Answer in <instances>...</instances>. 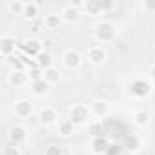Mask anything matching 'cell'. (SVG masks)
<instances>
[{
	"label": "cell",
	"instance_id": "cell-3",
	"mask_svg": "<svg viewBox=\"0 0 155 155\" xmlns=\"http://www.w3.org/2000/svg\"><path fill=\"white\" fill-rule=\"evenodd\" d=\"M151 90H153L151 82L142 79V77H135V79L128 82V93L135 99H146L151 93Z\"/></svg>",
	"mask_w": 155,
	"mask_h": 155
},
{
	"label": "cell",
	"instance_id": "cell-8",
	"mask_svg": "<svg viewBox=\"0 0 155 155\" xmlns=\"http://www.w3.org/2000/svg\"><path fill=\"white\" fill-rule=\"evenodd\" d=\"M90 111H91V117L102 120V119H106L110 115L111 108H110V102L106 99H93L90 102Z\"/></svg>",
	"mask_w": 155,
	"mask_h": 155
},
{
	"label": "cell",
	"instance_id": "cell-24",
	"mask_svg": "<svg viewBox=\"0 0 155 155\" xmlns=\"http://www.w3.org/2000/svg\"><path fill=\"white\" fill-rule=\"evenodd\" d=\"M108 148V140L104 137H99V139H93V144H91V151L93 153H104Z\"/></svg>",
	"mask_w": 155,
	"mask_h": 155
},
{
	"label": "cell",
	"instance_id": "cell-10",
	"mask_svg": "<svg viewBox=\"0 0 155 155\" xmlns=\"http://www.w3.org/2000/svg\"><path fill=\"white\" fill-rule=\"evenodd\" d=\"M8 140H9L11 144H17V146L24 144V142L28 140V128L22 126V124L11 126L9 131H8Z\"/></svg>",
	"mask_w": 155,
	"mask_h": 155
},
{
	"label": "cell",
	"instance_id": "cell-30",
	"mask_svg": "<svg viewBox=\"0 0 155 155\" xmlns=\"http://www.w3.org/2000/svg\"><path fill=\"white\" fill-rule=\"evenodd\" d=\"M140 6H142L144 11H148V13H155V2H153V0H146V2H142Z\"/></svg>",
	"mask_w": 155,
	"mask_h": 155
},
{
	"label": "cell",
	"instance_id": "cell-17",
	"mask_svg": "<svg viewBox=\"0 0 155 155\" xmlns=\"http://www.w3.org/2000/svg\"><path fill=\"white\" fill-rule=\"evenodd\" d=\"M49 84L42 79V81H35V82H29V91L35 95V97H44V95H48V91H49Z\"/></svg>",
	"mask_w": 155,
	"mask_h": 155
},
{
	"label": "cell",
	"instance_id": "cell-21",
	"mask_svg": "<svg viewBox=\"0 0 155 155\" xmlns=\"http://www.w3.org/2000/svg\"><path fill=\"white\" fill-rule=\"evenodd\" d=\"M150 111L148 110H137L135 113H133V124L135 126H139V128H146L148 124H150Z\"/></svg>",
	"mask_w": 155,
	"mask_h": 155
},
{
	"label": "cell",
	"instance_id": "cell-31",
	"mask_svg": "<svg viewBox=\"0 0 155 155\" xmlns=\"http://www.w3.org/2000/svg\"><path fill=\"white\" fill-rule=\"evenodd\" d=\"M148 75H150V79H151V81H155V62L150 66V69H148Z\"/></svg>",
	"mask_w": 155,
	"mask_h": 155
},
{
	"label": "cell",
	"instance_id": "cell-16",
	"mask_svg": "<svg viewBox=\"0 0 155 155\" xmlns=\"http://www.w3.org/2000/svg\"><path fill=\"white\" fill-rule=\"evenodd\" d=\"M53 62H55V58H53V55L49 53V51H42L37 58H35V64L42 69V71H46V69H49V68H53Z\"/></svg>",
	"mask_w": 155,
	"mask_h": 155
},
{
	"label": "cell",
	"instance_id": "cell-20",
	"mask_svg": "<svg viewBox=\"0 0 155 155\" xmlns=\"http://www.w3.org/2000/svg\"><path fill=\"white\" fill-rule=\"evenodd\" d=\"M38 15H40V8H38V4L37 2H26V9H24V18L26 20H29V22H35L37 18H38Z\"/></svg>",
	"mask_w": 155,
	"mask_h": 155
},
{
	"label": "cell",
	"instance_id": "cell-4",
	"mask_svg": "<svg viewBox=\"0 0 155 155\" xmlns=\"http://www.w3.org/2000/svg\"><path fill=\"white\" fill-rule=\"evenodd\" d=\"M18 49L22 51V55H24V57L37 58V57L44 51V42H40L38 38L31 37V38H26V40L18 46Z\"/></svg>",
	"mask_w": 155,
	"mask_h": 155
},
{
	"label": "cell",
	"instance_id": "cell-2",
	"mask_svg": "<svg viewBox=\"0 0 155 155\" xmlns=\"http://www.w3.org/2000/svg\"><path fill=\"white\" fill-rule=\"evenodd\" d=\"M90 119H91V111H90L88 104L77 102V104H71L68 108V120L73 122L75 126H84Z\"/></svg>",
	"mask_w": 155,
	"mask_h": 155
},
{
	"label": "cell",
	"instance_id": "cell-15",
	"mask_svg": "<svg viewBox=\"0 0 155 155\" xmlns=\"http://www.w3.org/2000/svg\"><path fill=\"white\" fill-rule=\"evenodd\" d=\"M42 24H44V28L49 29V31H58V29H62L64 20H62L60 13H48V15H44Z\"/></svg>",
	"mask_w": 155,
	"mask_h": 155
},
{
	"label": "cell",
	"instance_id": "cell-13",
	"mask_svg": "<svg viewBox=\"0 0 155 155\" xmlns=\"http://www.w3.org/2000/svg\"><path fill=\"white\" fill-rule=\"evenodd\" d=\"M38 120H40L42 126H53V124L58 122V111L55 108H51V106H46V108L40 110Z\"/></svg>",
	"mask_w": 155,
	"mask_h": 155
},
{
	"label": "cell",
	"instance_id": "cell-5",
	"mask_svg": "<svg viewBox=\"0 0 155 155\" xmlns=\"http://www.w3.org/2000/svg\"><path fill=\"white\" fill-rule=\"evenodd\" d=\"M84 58H86L90 64H93V66H101V64L106 62V58H108V51H106L104 46L95 44V46H90V48L84 51Z\"/></svg>",
	"mask_w": 155,
	"mask_h": 155
},
{
	"label": "cell",
	"instance_id": "cell-7",
	"mask_svg": "<svg viewBox=\"0 0 155 155\" xmlns=\"http://www.w3.org/2000/svg\"><path fill=\"white\" fill-rule=\"evenodd\" d=\"M13 113H15L17 119L26 120V119L33 117L35 106H33V102H31L29 99H18V101H15V104H13Z\"/></svg>",
	"mask_w": 155,
	"mask_h": 155
},
{
	"label": "cell",
	"instance_id": "cell-32",
	"mask_svg": "<svg viewBox=\"0 0 155 155\" xmlns=\"http://www.w3.org/2000/svg\"><path fill=\"white\" fill-rule=\"evenodd\" d=\"M44 46H53V38H46L44 40Z\"/></svg>",
	"mask_w": 155,
	"mask_h": 155
},
{
	"label": "cell",
	"instance_id": "cell-29",
	"mask_svg": "<svg viewBox=\"0 0 155 155\" xmlns=\"http://www.w3.org/2000/svg\"><path fill=\"white\" fill-rule=\"evenodd\" d=\"M29 24H31V26H29V31H31V33H35V35H37V33L44 28L42 20H35V22H29Z\"/></svg>",
	"mask_w": 155,
	"mask_h": 155
},
{
	"label": "cell",
	"instance_id": "cell-23",
	"mask_svg": "<svg viewBox=\"0 0 155 155\" xmlns=\"http://www.w3.org/2000/svg\"><path fill=\"white\" fill-rule=\"evenodd\" d=\"M124 146H126V150H128V151L137 153V151H140V148H142V140H140L135 133H131V135H128V137H126Z\"/></svg>",
	"mask_w": 155,
	"mask_h": 155
},
{
	"label": "cell",
	"instance_id": "cell-22",
	"mask_svg": "<svg viewBox=\"0 0 155 155\" xmlns=\"http://www.w3.org/2000/svg\"><path fill=\"white\" fill-rule=\"evenodd\" d=\"M9 15H15V17H22L24 15V9H26V2H22V0H9V2L6 4Z\"/></svg>",
	"mask_w": 155,
	"mask_h": 155
},
{
	"label": "cell",
	"instance_id": "cell-6",
	"mask_svg": "<svg viewBox=\"0 0 155 155\" xmlns=\"http://www.w3.org/2000/svg\"><path fill=\"white\" fill-rule=\"evenodd\" d=\"M84 55L82 53H79L77 49H68V51H64L62 53V64L68 68V69H71V71H77V69H81L82 68V64H84Z\"/></svg>",
	"mask_w": 155,
	"mask_h": 155
},
{
	"label": "cell",
	"instance_id": "cell-26",
	"mask_svg": "<svg viewBox=\"0 0 155 155\" xmlns=\"http://www.w3.org/2000/svg\"><path fill=\"white\" fill-rule=\"evenodd\" d=\"M28 75H29V81H31V82L44 79V71H42L37 64H35V68H29V69H28Z\"/></svg>",
	"mask_w": 155,
	"mask_h": 155
},
{
	"label": "cell",
	"instance_id": "cell-12",
	"mask_svg": "<svg viewBox=\"0 0 155 155\" xmlns=\"http://www.w3.org/2000/svg\"><path fill=\"white\" fill-rule=\"evenodd\" d=\"M60 17L64 20V24H77V22L81 20V17H82V11L77 6H73V4H68V6L62 8Z\"/></svg>",
	"mask_w": 155,
	"mask_h": 155
},
{
	"label": "cell",
	"instance_id": "cell-18",
	"mask_svg": "<svg viewBox=\"0 0 155 155\" xmlns=\"http://www.w3.org/2000/svg\"><path fill=\"white\" fill-rule=\"evenodd\" d=\"M44 81L49 84V86H57L60 81H62V71L58 69V68H49V69H46L44 71Z\"/></svg>",
	"mask_w": 155,
	"mask_h": 155
},
{
	"label": "cell",
	"instance_id": "cell-11",
	"mask_svg": "<svg viewBox=\"0 0 155 155\" xmlns=\"http://www.w3.org/2000/svg\"><path fill=\"white\" fill-rule=\"evenodd\" d=\"M8 82L13 86V88H24L26 84H29V75L26 69H11L9 77H8Z\"/></svg>",
	"mask_w": 155,
	"mask_h": 155
},
{
	"label": "cell",
	"instance_id": "cell-19",
	"mask_svg": "<svg viewBox=\"0 0 155 155\" xmlns=\"http://www.w3.org/2000/svg\"><path fill=\"white\" fill-rule=\"evenodd\" d=\"M75 128H77V126L66 119V120H62V122H58V124H57V133H58L62 139H69V137H73Z\"/></svg>",
	"mask_w": 155,
	"mask_h": 155
},
{
	"label": "cell",
	"instance_id": "cell-14",
	"mask_svg": "<svg viewBox=\"0 0 155 155\" xmlns=\"http://www.w3.org/2000/svg\"><path fill=\"white\" fill-rule=\"evenodd\" d=\"M84 13L88 17H101L106 11V2H101V0H88L82 6Z\"/></svg>",
	"mask_w": 155,
	"mask_h": 155
},
{
	"label": "cell",
	"instance_id": "cell-9",
	"mask_svg": "<svg viewBox=\"0 0 155 155\" xmlns=\"http://www.w3.org/2000/svg\"><path fill=\"white\" fill-rule=\"evenodd\" d=\"M18 46L20 44L11 35H2V37H0V55H2L4 58H9L11 55H15V51L18 49Z\"/></svg>",
	"mask_w": 155,
	"mask_h": 155
},
{
	"label": "cell",
	"instance_id": "cell-1",
	"mask_svg": "<svg viewBox=\"0 0 155 155\" xmlns=\"http://www.w3.org/2000/svg\"><path fill=\"white\" fill-rule=\"evenodd\" d=\"M117 26L111 22V20H101V22H97L95 24V28H93V35H95V38L99 40V42H102V44H108V42H113L115 38H117Z\"/></svg>",
	"mask_w": 155,
	"mask_h": 155
},
{
	"label": "cell",
	"instance_id": "cell-27",
	"mask_svg": "<svg viewBox=\"0 0 155 155\" xmlns=\"http://www.w3.org/2000/svg\"><path fill=\"white\" fill-rule=\"evenodd\" d=\"M62 153H64L62 151V146L57 144V142H51V144H48L44 148V155H62Z\"/></svg>",
	"mask_w": 155,
	"mask_h": 155
},
{
	"label": "cell",
	"instance_id": "cell-25",
	"mask_svg": "<svg viewBox=\"0 0 155 155\" xmlns=\"http://www.w3.org/2000/svg\"><path fill=\"white\" fill-rule=\"evenodd\" d=\"M0 155H22V150H20V146H17V144H11V142H8L4 148H2V151H0Z\"/></svg>",
	"mask_w": 155,
	"mask_h": 155
},
{
	"label": "cell",
	"instance_id": "cell-28",
	"mask_svg": "<svg viewBox=\"0 0 155 155\" xmlns=\"http://www.w3.org/2000/svg\"><path fill=\"white\" fill-rule=\"evenodd\" d=\"M90 135H91L93 139H99V137H102V124H101V122H97V124H91V126H90Z\"/></svg>",
	"mask_w": 155,
	"mask_h": 155
}]
</instances>
